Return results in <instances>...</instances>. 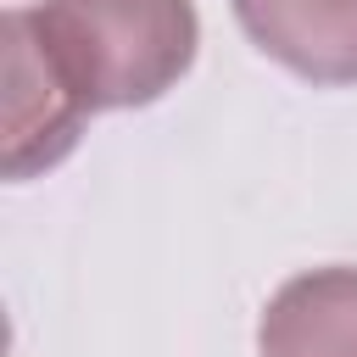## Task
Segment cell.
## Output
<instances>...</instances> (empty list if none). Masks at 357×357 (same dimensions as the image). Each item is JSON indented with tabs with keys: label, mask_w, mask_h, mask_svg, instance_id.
Listing matches in <instances>:
<instances>
[{
	"label": "cell",
	"mask_w": 357,
	"mask_h": 357,
	"mask_svg": "<svg viewBox=\"0 0 357 357\" xmlns=\"http://www.w3.org/2000/svg\"><path fill=\"white\" fill-rule=\"evenodd\" d=\"M262 357H357V268H312L273 290L257 324Z\"/></svg>",
	"instance_id": "277c9868"
},
{
	"label": "cell",
	"mask_w": 357,
	"mask_h": 357,
	"mask_svg": "<svg viewBox=\"0 0 357 357\" xmlns=\"http://www.w3.org/2000/svg\"><path fill=\"white\" fill-rule=\"evenodd\" d=\"M22 17L84 112L162 100L201 45L195 0H39Z\"/></svg>",
	"instance_id": "6da1fadb"
},
{
	"label": "cell",
	"mask_w": 357,
	"mask_h": 357,
	"mask_svg": "<svg viewBox=\"0 0 357 357\" xmlns=\"http://www.w3.org/2000/svg\"><path fill=\"white\" fill-rule=\"evenodd\" d=\"M245 39L307 84H357V0H229Z\"/></svg>",
	"instance_id": "3957f363"
},
{
	"label": "cell",
	"mask_w": 357,
	"mask_h": 357,
	"mask_svg": "<svg viewBox=\"0 0 357 357\" xmlns=\"http://www.w3.org/2000/svg\"><path fill=\"white\" fill-rule=\"evenodd\" d=\"M84 100L39 50L22 6L6 11V178H33L56 167L84 128Z\"/></svg>",
	"instance_id": "7a4b0ae2"
}]
</instances>
